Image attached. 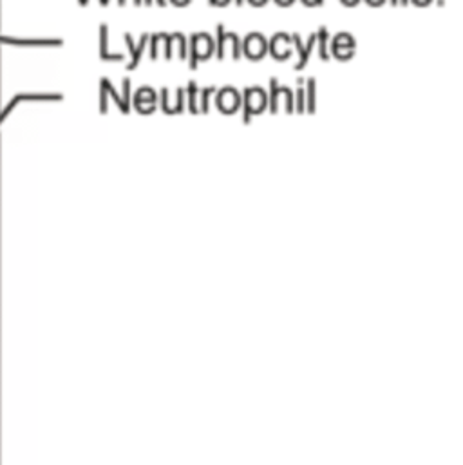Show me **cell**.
I'll use <instances>...</instances> for the list:
<instances>
[{"label":"cell","instance_id":"4fadbf2b","mask_svg":"<svg viewBox=\"0 0 463 465\" xmlns=\"http://www.w3.org/2000/svg\"><path fill=\"white\" fill-rule=\"evenodd\" d=\"M217 89L215 87H203L198 92V109L199 114H208L210 113V100L214 97Z\"/></svg>","mask_w":463,"mask_h":465},{"label":"cell","instance_id":"8d00e7d4","mask_svg":"<svg viewBox=\"0 0 463 465\" xmlns=\"http://www.w3.org/2000/svg\"><path fill=\"white\" fill-rule=\"evenodd\" d=\"M409 0H398V6H407Z\"/></svg>","mask_w":463,"mask_h":465},{"label":"cell","instance_id":"52a82bcc","mask_svg":"<svg viewBox=\"0 0 463 465\" xmlns=\"http://www.w3.org/2000/svg\"><path fill=\"white\" fill-rule=\"evenodd\" d=\"M268 53L277 62H284L293 55V42L288 33H275L268 42Z\"/></svg>","mask_w":463,"mask_h":465},{"label":"cell","instance_id":"8992f818","mask_svg":"<svg viewBox=\"0 0 463 465\" xmlns=\"http://www.w3.org/2000/svg\"><path fill=\"white\" fill-rule=\"evenodd\" d=\"M215 107L220 109V113L223 114H236L237 111L241 109V105H243V100H241V94L237 89L234 87H224L221 91L215 92Z\"/></svg>","mask_w":463,"mask_h":465},{"label":"cell","instance_id":"7402d4cb","mask_svg":"<svg viewBox=\"0 0 463 465\" xmlns=\"http://www.w3.org/2000/svg\"><path fill=\"white\" fill-rule=\"evenodd\" d=\"M295 97V113L304 114L306 113V94H304V87H299L293 92Z\"/></svg>","mask_w":463,"mask_h":465},{"label":"cell","instance_id":"4dcf8cb0","mask_svg":"<svg viewBox=\"0 0 463 465\" xmlns=\"http://www.w3.org/2000/svg\"><path fill=\"white\" fill-rule=\"evenodd\" d=\"M341 2L344 6H348V8H355V6H357L360 0H341Z\"/></svg>","mask_w":463,"mask_h":465},{"label":"cell","instance_id":"2e32d148","mask_svg":"<svg viewBox=\"0 0 463 465\" xmlns=\"http://www.w3.org/2000/svg\"><path fill=\"white\" fill-rule=\"evenodd\" d=\"M306 89H304V94H306V113L307 114H313L315 113V91H317V85H315V78H307L306 80Z\"/></svg>","mask_w":463,"mask_h":465},{"label":"cell","instance_id":"6da1fadb","mask_svg":"<svg viewBox=\"0 0 463 465\" xmlns=\"http://www.w3.org/2000/svg\"><path fill=\"white\" fill-rule=\"evenodd\" d=\"M215 53V40L208 33H194L189 40V66L196 71L199 62H207Z\"/></svg>","mask_w":463,"mask_h":465},{"label":"cell","instance_id":"1f68e13d","mask_svg":"<svg viewBox=\"0 0 463 465\" xmlns=\"http://www.w3.org/2000/svg\"><path fill=\"white\" fill-rule=\"evenodd\" d=\"M250 4L252 6H257V8H259V6H266L269 2V0H248Z\"/></svg>","mask_w":463,"mask_h":465},{"label":"cell","instance_id":"7c38bea8","mask_svg":"<svg viewBox=\"0 0 463 465\" xmlns=\"http://www.w3.org/2000/svg\"><path fill=\"white\" fill-rule=\"evenodd\" d=\"M170 51L172 56L177 55L179 60H189V40L183 33L170 35Z\"/></svg>","mask_w":463,"mask_h":465},{"label":"cell","instance_id":"83f0119b","mask_svg":"<svg viewBox=\"0 0 463 465\" xmlns=\"http://www.w3.org/2000/svg\"><path fill=\"white\" fill-rule=\"evenodd\" d=\"M101 111H103V113L107 111V92L103 87H101Z\"/></svg>","mask_w":463,"mask_h":465},{"label":"cell","instance_id":"ba28073f","mask_svg":"<svg viewBox=\"0 0 463 465\" xmlns=\"http://www.w3.org/2000/svg\"><path fill=\"white\" fill-rule=\"evenodd\" d=\"M186 109L185 89H176V98L170 97L169 89H161V111L169 116L174 114H183Z\"/></svg>","mask_w":463,"mask_h":465},{"label":"cell","instance_id":"8fae6325","mask_svg":"<svg viewBox=\"0 0 463 465\" xmlns=\"http://www.w3.org/2000/svg\"><path fill=\"white\" fill-rule=\"evenodd\" d=\"M148 37L151 35L144 33L141 35V38H139V44L136 46L134 42H132V37L129 33L123 35V38H125V44H127V49H129V53H131V62L127 63V71H134L136 68H138L139 60H141V56H144L145 53V47L148 46Z\"/></svg>","mask_w":463,"mask_h":465},{"label":"cell","instance_id":"f35d334b","mask_svg":"<svg viewBox=\"0 0 463 465\" xmlns=\"http://www.w3.org/2000/svg\"><path fill=\"white\" fill-rule=\"evenodd\" d=\"M243 4H244V0H236V6H239V8H241Z\"/></svg>","mask_w":463,"mask_h":465},{"label":"cell","instance_id":"484cf974","mask_svg":"<svg viewBox=\"0 0 463 465\" xmlns=\"http://www.w3.org/2000/svg\"><path fill=\"white\" fill-rule=\"evenodd\" d=\"M304 6H307V8H313V6H322L324 4V0H300Z\"/></svg>","mask_w":463,"mask_h":465},{"label":"cell","instance_id":"3957f363","mask_svg":"<svg viewBox=\"0 0 463 465\" xmlns=\"http://www.w3.org/2000/svg\"><path fill=\"white\" fill-rule=\"evenodd\" d=\"M215 33H217V40H215L217 60H223L227 55H230L234 60H241L243 51H241V40L237 33H224L223 24L215 25Z\"/></svg>","mask_w":463,"mask_h":465},{"label":"cell","instance_id":"603a6c76","mask_svg":"<svg viewBox=\"0 0 463 465\" xmlns=\"http://www.w3.org/2000/svg\"><path fill=\"white\" fill-rule=\"evenodd\" d=\"M132 105L139 114H152L156 111L158 101H132Z\"/></svg>","mask_w":463,"mask_h":465},{"label":"cell","instance_id":"9a60e30c","mask_svg":"<svg viewBox=\"0 0 463 465\" xmlns=\"http://www.w3.org/2000/svg\"><path fill=\"white\" fill-rule=\"evenodd\" d=\"M198 92H199L198 84H196V82H189V87L185 89V100H186V107H189L190 114H199Z\"/></svg>","mask_w":463,"mask_h":465},{"label":"cell","instance_id":"e575fe53","mask_svg":"<svg viewBox=\"0 0 463 465\" xmlns=\"http://www.w3.org/2000/svg\"><path fill=\"white\" fill-rule=\"evenodd\" d=\"M154 2H156L158 6H161V8H163V6H167V0H154Z\"/></svg>","mask_w":463,"mask_h":465},{"label":"cell","instance_id":"277c9868","mask_svg":"<svg viewBox=\"0 0 463 465\" xmlns=\"http://www.w3.org/2000/svg\"><path fill=\"white\" fill-rule=\"evenodd\" d=\"M241 100H243L241 109H244L252 116H259V114H262L268 109V94L261 87L244 89Z\"/></svg>","mask_w":463,"mask_h":465},{"label":"cell","instance_id":"d6a6232c","mask_svg":"<svg viewBox=\"0 0 463 465\" xmlns=\"http://www.w3.org/2000/svg\"><path fill=\"white\" fill-rule=\"evenodd\" d=\"M132 2H134V6H144V0H132ZM118 4L125 6L127 0H118Z\"/></svg>","mask_w":463,"mask_h":465},{"label":"cell","instance_id":"ffe728a7","mask_svg":"<svg viewBox=\"0 0 463 465\" xmlns=\"http://www.w3.org/2000/svg\"><path fill=\"white\" fill-rule=\"evenodd\" d=\"M329 56H335L341 62H345V60L353 58L355 49H350V47H329Z\"/></svg>","mask_w":463,"mask_h":465},{"label":"cell","instance_id":"30bf717a","mask_svg":"<svg viewBox=\"0 0 463 465\" xmlns=\"http://www.w3.org/2000/svg\"><path fill=\"white\" fill-rule=\"evenodd\" d=\"M151 44V60H158V56L163 55L165 60H172V51H170V33H156L148 37Z\"/></svg>","mask_w":463,"mask_h":465},{"label":"cell","instance_id":"5b68a950","mask_svg":"<svg viewBox=\"0 0 463 465\" xmlns=\"http://www.w3.org/2000/svg\"><path fill=\"white\" fill-rule=\"evenodd\" d=\"M241 51H243V56L248 60L259 62L268 53V40L261 33H250L244 40H241Z\"/></svg>","mask_w":463,"mask_h":465},{"label":"cell","instance_id":"7a4b0ae2","mask_svg":"<svg viewBox=\"0 0 463 465\" xmlns=\"http://www.w3.org/2000/svg\"><path fill=\"white\" fill-rule=\"evenodd\" d=\"M268 109L272 114H277L279 111H284L286 114L295 113V97L290 87H281L277 78H269V92H268Z\"/></svg>","mask_w":463,"mask_h":465},{"label":"cell","instance_id":"ac0fdd59","mask_svg":"<svg viewBox=\"0 0 463 465\" xmlns=\"http://www.w3.org/2000/svg\"><path fill=\"white\" fill-rule=\"evenodd\" d=\"M101 58L103 60H113V62H122L125 60V55H110L107 51V27L101 25Z\"/></svg>","mask_w":463,"mask_h":465},{"label":"cell","instance_id":"836d02e7","mask_svg":"<svg viewBox=\"0 0 463 465\" xmlns=\"http://www.w3.org/2000/svg\"><path fill=\"white\" fill-rule=\"evenodd\" d=\"M279 6H291L295 2V0H275Z\"/></svg>","mask_w":463,"mask_h":465},{"label":"cell","instance_id":"f546056e","mask_svg":"<svg viewBox=\"0 0 463 465\" xmlns=\"http://www.w3.org/2000/svg\"><path fill=\"white\" fill-rule=\"evenodd\" d=\"M409 2H413L414 6H420V8H424V6L431 4V2H433V0H409Z\"/></svg>","mask_w":463,"mask_h":465},{"label":"cell","instance_id":"e0dca14e","mask_svg":"<svg viewBox=\"0 0 463 465\" xmlns=\"http://www.w3.org/2000/svg\"><path fill=\"white\" fill-rule=\"evenodd\" d=\"M329 47H350V49H357V42H355L353 35L350 33H338L329 40Z\"/></svg>","mask_w":463,"mask_h":465},{"label":"cell","instance_id":"f1b7e54d","mask_svg":"<svg viewBox=\"0 0 463 465\" xmlns=\"http://www.w3.org/2000/svg\"><path fill=\"white\" fill-rule=\"evenodd\" d=\"M367 4L369 6H373V8H379V6H383L386 4V2H388V0H366Z\"/></svg>","mask_w":463,"mask_h":465},{"label":"cell","instance_id":"4316f807","mask_svg":"<svg viewBox=\"0 0 463 465\" xmlns=\"http://www.w3.org/2000/svg\"><path fill=\"white\" fill-rule=\"evenodd\" d=\"M167 2H170V4L177 6V8H183V6H189L192 0H167Z\"/></svg>","mask_w":463,"mask_h":465},{"label":"cell","instance_id":"ab89813d","mask_svg":"<svg viewBox=\"0 0 463 465\" xmlns=\"http://www.w3.org/2000/svg\"><path fill=\"white\" fill-rule=\"evenodd\" d=\"M391 4L393 6H398V0H391Z\"/></svg>","mask_w":463,"mask_h":465},{"label":"cell","instance_id":"cb8c5ba5","mask_svg":"<svg viewBox=\"0 0 463 465\" xmlns=\"http://www.w3.org/2000/svg\"><path fill=\"white\" fill-rule=\"evenodd\" d=\"M123 105H125V109L131 113V80L123 78Z\"/></svg>","mask_w":463,"mask_h":465},{"label":"cell","instance_id":"d590c367","mask_svg":"<svg viewBox=\"0 0 463 465\" xmlns=\"http://www.w3.org/2000/svg\"><path fill=\"white\" fill-rule=\"evenodd\" d=\"M297 85H299V87H304V78H297Z\"/></svg>","mask_w":463,"mask_h":465},{"label":"cell","instance_id":"44dd1931","mask_svg":"<svg viewBox=\"0 0 463 465\" xmlns=\"http://www.w3.org/2000/svg\"><path fill=\"white\" fill-rule=\"evenodd\" d=\"M101 85H103V87H106L107 94H110V97H113V100L116 101V105H118V107H120V111H122L123 114H129V111H127V109H125V105H123V100H122V98H120L118 92L114 91V87H113V85H110L109 80H107V78L101 80Z\"/></svg>","mask_w":463,"mask_h":465},{"label":"cell","instance_id":"d4e9b609","mask_svg":"<svg viewBox=\"0 0 463 465\" xmlns=\"http://www.w3.org/2000/svg\"><path fill=\"white\" fill-rule=\"evenodd\" d=\"M231 0H208V4L212 6V8H223V6L230 4Z\"/></svg>","mask_w":463,"mask_h":465},{"label":"cell","instance_id":"9c48e42d","mask_svg":"<svg viewBox=\"0 0 463 465\" xmlns=\"http://www.w3.org/2000/svg\"><path fill=\"white\" fill-rule=\"evenodd\" d=\"M291 42H293L295 49H297V55H299V62L295 63V69H297V71H300V69L306 68L307 62H310V56H312L313 49H315L317 35L315 33L310 35V38H307V42L304 44L303 40H300V35L299 33H293V35H291Z\"/></svg>","mask_w":463,"mask_h":465},{"label":"cell","instance_id":"d6986e66","mask_svg":"<svg viewBox=\"0 0 463 465\" xmlns=\"http://www.w3.org/2000/svg\"><path fill=\"white\" fill-rule=\"evenodd\" d=\"M132 101H158V92L152 87H141L134 92Z\"/></svg>","mask_w":463,"mask_h":465},{"label":"cell","instance_id":"74e56055","mask_svg":"<svg viewBox=\"0 0 463 465\" xmlns=\"http://www.w3.org/2000/svg\"><path fill=\"white\" fill-rule=\"evenodd\" d=\"M144 4H145V6H151V4H154V0H144Z\"/></svg>","mask_w":463,"mask_h":465},{"label":"cell","instance_id":"5bb4252c","mask_svg":"<svg viewBox=\"0 0 463 465\" xmlns=\"http://www.w3.org/2000/svg\"><path fill=\"white\" fill-rule=\"evenodd\" d=\"M317 35V42L319 44V58L322 60V62H328L331 56H329V33H328V27H320L319 33Z\"/></svg>","mask_w":463,"mask_h":465}]
</instances>
